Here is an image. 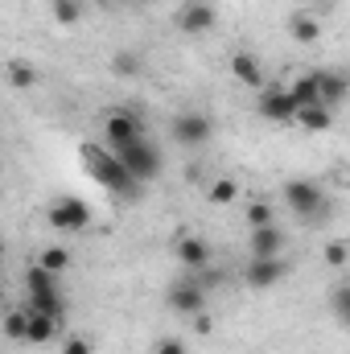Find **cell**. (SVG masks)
Returning a JSON list of instances; mask_svg holds the SVG:
<instances>
[{
	"label": "cell",
	"instance_id": "cell-24",
	"mask_svg": "<svg viewBox=\"0 0 350 354\" xmlns=\"http://www.w3.org/2000/svg\"><path fill=\"white\" fill-rule=\"evenodd\" d=\"M322 260H326V268H347L350 264V243L347 239H330V243L322 248Z\"/></svg>",
	"mask_w": 350,
	"mask_h": 354
},
{
	"label": "cell",
	"instance_id": "cell-22",
	"mask_svg": "<svg viewBox=\"0 0 350 354\" xmlns=\"http://www.w3.org/2000/svg\"><path fill=\"white\" fill-rule=\"evenodd\" d=\"M50 288H58V276H54L50 268L33 264L25 272V292H50Z\"/></svg>",
	"mask_w": 350,
	"mask_h": 354
},
{
	"label": "cell",
	"instance_id": "cell-13",
	"mask_svg": "<svg viewBox=\"0 0 350 354\" xmlns=\"http://www.w3.org/2000/svg\"><path fill=\"white\" fill-rule=\"evenodd\" d=\"M231 79H239L243 87L252 91H264L268 83H264V66L256 54H248V50H239V54H231Z\"/></svg>",
	"mask_w": 350,
	"mask_h": 354
},
{
	"label": "cell",
	"instance_id": "cell-27",
	"mask_svg": "<svg viewBox=\"0 0 350 354\" xmlns=\"http://www.w3.org/2000/svg\"><path fill=\"white\" fill-rule=\"evenodd\" d=\"M83 17V4L79 0H54V21L58 25H75Z\"/></svg>",
	"mask_w": 350,
	"mask_h": 354
},
{
	"label": "cell",
	"instance_id": "cell-25",
	"mask_svg": "<svg viewBox=\"0 0 350 354\" xmlns=\"http://www.w3.org/2000/svg\"><path fill=\"white\" fill-rule=\"evenodd\" d=\"M111 71H116V75H124V79L140 75V54H132V50H120V54L111 58Z\"/></svg>",
	"mask_w": 350,
	"mask_h": 354
},
{
	"label": "cell",
	"instance_id": "cell-11",
	"mask_svg": "<svg viewBox=\"0 0 350 354\" xmlns=\"http://www.w3.org/2000/svg\"><path fill=\"white\" fill-rule=\"evenodd\" d=\"M243 280H248L252 288H272V284H280V280H284V260H280V256H272V260L252 256L248 268H243Z\"/></svg>",
	"mask_w": 350,
	"mask_h": 354
},
{
	"label": "cell",
	"instance_id": "cell-12",
	"mask_svg": "<svg viewBox=\"0 0 350 354\" xmlns=\"http://www.w3.org/2000/svg\"><path fill=\"white\" fill-rule=\"evenodd\" d=\"M317 83H322V103L334 107V111L350 99V75L347 71H317Z\"/></svg>",
	"mask_w": 350,
	"mask_h": 354
},
{
	"label": "cell",
	"instance_id": "cell-30",
	"mask_svg": "<svg viewBox=\"0 0 350 354\" xmlns=\"http://www.w3.org/2000/svg\"><path fill=\"white\" fill-rule=\"evenodd\" d=\"M62 354H95V351H91L87 338H66L62 342Z\"/></svg>",
	"mask_w": 350,
	"mask_h": 354
},
{
	"label": "cell",
	"instance_id": "cell-31",
	"mask_svg": "<svg viewBox=\"0 0 350 354\" xmlns=\"http://www.w3.org/2000/svg\"><path fill=\"white\" fill-rule=\"evenodd\" d=\"M153 354H185V342H181V338H161Z\"/></svg>",
	"mask_w": 350,
	"mask_h": 354
},
{
	"label": "cell",
	"instance_id": "cell-14",
	"mask_svg": "<svg viewBox=\"0 0 350 354\" xmlns=\"http://www.w3.org/2000/svg\"><path fill=\"white\" fill-rule=\"evenodd\" d=\"M29 313H46V317H54V322H62L66 317V297H62V288H50V292H29V305H25Z\"/></svg>",
	"mask_w": 350,
	"mask_h": 354
},
{
	"label": "cell",
	"instance_id": "cell-5",
	"mask_svg": "<svg viewBox=\"0 0 350 354\" xmlns=\"http://www.w3.org/2000/svg\"><path fill=\"white\" fill-rule=\"evenodd\" d=\"M165 305L174 309L177 317H198V313H206V288H202V284H198V276L190 272V276H181V280L169 284Z\"/></svg>",
	"mask_w": 350,
	"mask_h": 354
},
{
	"label": "cell",
	"instance_id": "cell-7",
	"mask_svg": "<svg viewBox=\"0 0 350 354\" xmlns=\"http://www.w3.org/2000/svg\"><path fill=\"white\" fill-rule=\"evenodd\" d=\"M50 227H54V231H66V235L87 231L91 227V206L83 202V198H75V194L58 198V202L50 206Z\"/></svg>",
	"mask_w": 350,
	"mask_h": 354
},
{
	"label": "cell",
	"instance_id": "cell-9",
	"mask_svg": "<svg viewBox=\"0 0 350 354\" xmlns=\"http://www.w3.org/2000/svg\"><path fill=\"white\" fill-rule=\"evenodd\" d=\"M214 21H219V8H214L210 0H185V4L177 8V29H181V33H190V37L210 33V29H214Z\"/></svg>",
	"mask_w": 350,
	"mask_h": 354
},
{
	"label": "cell",
	"instance_id": "cell-26",
	"mask_svg": "<svg viewBox=\"0 0 350 354\" xmlns=\"http://www.w3.org/2000/svg\"><path fill=\"white\" fill-rule=\"evenodd\" d=\"M243 214H248V227H252V231H256V227H272V223H276L268 202H248V210H243Z\"/></svg>",
	"mask_w": 350,
	"mask_h": 354
},
{
	"label": "cell",
	"instance_id": "cell-15",
	"mask_svg": "<svg viewBox=\"0 0 350 354\" xmlns=\"http://www.w3.org/2000/svg\"><path fill=\"white\" fill-rule=\"evenodd\" d=\"M252 256H264V260H272V256H280V248H284V231L272 223V227H256L252 231Z\"/></svg>",
	"mask_w": 350,
	"mask_h": 354
},
{
	"label": "cell",
	"instance_id": "cell-34",
	"mask_svg": "<svg viewBox=\"0 0 350 354\" xmlns=\"http://www.w3.org/2000/svg\"><path fill=\"white\" fill-rule=\"evenodd\" d=\"M347 181H350V169H347Z\"/></svg>",
	"mask_w": 350,
	"mask_h": 354
},
{
	"label": "cell",
	"instance_id": "cell-33",
	"mask_svg": "<svg viewBox=\"0 0 350 354\" xmlns=\"http://www.w3.org/2000/svg\"><path fill=\"white\" fill-rule=\"evenodd\" d=\"M111 4H124V8H132V4H145V0H111Z\"/></svg>",
	"mask_w": 350,
	"mask_h": 354
},
{
	"label": "cell",
	"instance_id": "cell-4",
	"mask_svg": "<svg viewBox=\"0 0 350 354\" xmlns=\"http://www.w3.org/2000/svg\"><path fill=\"white\" fill-rule=\"evenodd\" d=\"M169 132H174V145H181V149H202L214 136V120L206 111H177Z\"/></svg>",
	"mask_w": 350,
	"mask_h": 354
},
{
	"label": "cell",
	"instance_id": "cell-10",
	"mask_svg": "<svg viewBox=\"0 0 350 354\" xmlns=\"http://www.w3.org/2000/svg\"><path fill=\"white\" fill-rule=\"evenodd\" d=\"M174 256L185 272H206L210 268V243L202 235H181L174 243Z\"/></svg>",
	"mask_w": 350,
	"mask_h": 354
},
{
	"label": "cell",
	"instance_id": "cell-17",
	"mask_svg": "<svg viewBox=\"0 0 350 354\" xmlns=\"http://www.w3.org/2000/svg\"><path fill=\"white\" fill-rule=\"evenodd\" d=\"M288 33H293L297 46H313V41L322 37V25H317L313 12H293V17H288Z\"/></svg>",
	"mask_w": 350,
	"mask_h": 354
},
{
	"label": "cell",
	"instance_id": "cell-16",
	"mask_svg": "<svg viewBox=\"0 0 350 354\" xmlns=\"http://www.w3.org/2000/svg\"><path fill=\"white\" fill-rule=\"evenodd\" d=\"M288 95L297 99V107H317V103H322V83H317V71L297 75V79L288 83Z\"/></svg>",
	"mask_w": 350,
	"mask_h": 354
},
{
	"label": "cell",
	"instance_id": "cell-21",
	"mask_svg": "<svg viewBox=\"0 0 350 354\" xmlns=\"http://www.w3.org/2000/svg\"><path fill=\"white\" fill-rule=\"evenodd\" d=\"M4 338L8 342H25L29 338V309H8L4 313Z\"/></svg>",
	"mask_w": 350,
	"mask_h": 354
},
{
	"label": "cell",
	"instance_id": "cell-35",
	"mask_svg": "<svg viewBox=\"0 0 350 354\" xmlns=\"http://www.w3.org/2000/svg\"><path fill=\"white\" fill-rule=\"evenodd\" d=\"M347 326H350V317H347Z\"/></svg>",
	"mask_w": 350,
	"mask_h": 354
},
{
	"label": "cell",
	"instance_id": "cell-8",
	"mask_svg": "<svg viewBox=\"0 0 350 354\" xmlns=\"http://www.w3.org/2000/svg\"><path fill=\"white\" fill-rule=\"evenodd\" d=\"M256 111H260L264 120H272V124H288V120H297V99L288 95V87H276V83H268L260 91V103H256Z\"/></svg>",
	"mask_w": 350,
	"mask_h": 354
},
{
	"label": "cell",
	"instance_id": "cell-32",
	"mask_svg": "<svg viewBox=\"0 0 350 354\" xmlns=\"http://www.w3.org/2000/svg\"><path fill=\"white\" fill-rule=\"evenodd\" d=\"M194 330H198V334H210V330H214V322H210L206 313H198V317H194Z\"/></svg>",
	"mask_w": 350,
	"mask_h": 354
},
{
	"label": "cell",
	"instance_id": "cell-23",
	"mask_svg": "<svg viewBox=\"0 0 350 354\" xmlns=\"http://www.w3.org/2000/svg\"><path fill=\"white\" fill-rule=\"evenodd\" d=\"M37 264H42V268H50L54 276H62V272L71 268V248H58V243H54V248H42Z\"/></svg>",
	"mask_w": 350,
	"mask_h": 354
},
{
	"label": "cell",
	"instance_id": "cell-28",
	"mask_svg": "<svg viewBox=\"0 0 350 354\" xmlns=\"http://www.w3.org/2000/svg\"><path fill=\"white\" fill-rule=\"evenodd\" d=\"M33 79H37V75H33V66H29V62H8V83H12L17 91L33 87Z\"/></svg>",
	"mask_w": 350,
	"mask_h": 354
},
{
	"label": "cell",
	"instance_id": "cell-20",
	"mask_svg": "<svg viewBox=\"0 0 350 354\" xmlns=\"http://www.w3.org/2000/svg\"><path fill=\"white\" fill-rule=\"evenodd\" d=\"M235 198H239V181L235 177H214L210 189H206V202H214V206H231Z\"/></svg>",
	"mask_w": 350,
	"mask_h": 354
},
{
	"label": "cell",
	"instance_id": "cell-19",
	"mask_svg": "<svg viewBox=\"0 0 350 354\" xmlns=\"http://www.w3.org/2000/svg\"><path fill=\"white\" fill-rule=\"evenodd\" d=\"M54 334H58V322H54V317H46V313H29V338H25V342L46 346V342H54Z\"/></svg>",
	"mask_w": 350,
	"mask_h": 354
},
{
	"label": "cell",
	"instance_id": "cell-18",
	"mask_svg": "<svg viewBox=\"0 0 350 354\" xmlns=\"http://www.w3.org/2000/svg\"><path fill=\"white\" fill-rule=\"evenodd\" d=\"M297 124H301L305 132H330V128H334V107H326V103L301 107V111H297Z\"/></svg>",
	"mask_w": 350,
	"mask_h": 354
},
{
	"label": "cell",
	"instance_id": "cell-1",
	"mask_svg": "<svg viewBox=\"0 0 350 354\" xmlns=\"http://www.w3.org/2000/svg\"><path fill=\"white\" fill-rule=\"evenodd\" d=\"M83 161H87L91 177L103 185V189H111L116 198H140V181L124 169V161L111 153V149H99V145H87L83 149Z\"/></svg>",
	"mask_w": 350,
	"mask_h": 354
},
{
	"label": "cell",
	"instance_id": "cell-2",
	"mask_svg": "<svg viewBox=\"0 0 350 354\" xmlns=\"http://www.w3.org/2000/svg\"><path fill=\"white\" fill-rule=\"evenodd\" d=\"M111 153L124 161V169L136 177L140 185L161 174V149H157V145H149V136H145V140H132V145H120V149H111Z\"/></svg>",
	"mask_w": 350,
	"mask_h": 354
},
{
	"label": "cell",
	"instance_id": "cell-29",
	"mask_svg": "<svg viewBox=\"0 0 350 354\" xmlns=\"http://www.w3.org/2000/svg\"><path fill=\"white\" fill-rule=\"evenodd\" d=\"M330 313L342 317V322L350 317V284H338V288L330 292Z\"/></svg>",
	"mask_w": 350,
	"mask_h": 354
},
{
	"label": "cell",
	"instance_id": "cell-6",
	"mask_svg": "<svg viewBox=\"0 0 350 354\" xmlns=\"http://www.w3.org/2000/svg\"><path fill=\"white\" fill-rule=\"evenodd\" d=\"M284 202H288V210H293L297 218H317L322 206H326V194H322L317 181H309V177H293V181L284 185Z\"/></svg>",
	"mask_w": 350,
	"mask_h": 354
},
{
	"label": "cell",
	"instance_id": "cell-3",
	"mask_svg": "<svg viewBox=\"0 0 350 354\" xmlns=\"http://www.w3.org/2000/svg\"><path fill=\"white\" fill-rule=\"evenodd\" d=\"M149 132H145V120H140V111H128V107H111L107 115H103V140L111 145V149H120V145H132V140H145Z\"/></svg>",
	"mask_w": 350,
	"mask_h": 354
}]
</instances>
